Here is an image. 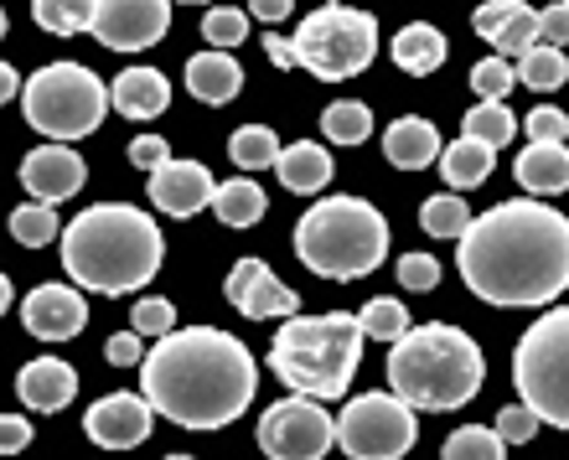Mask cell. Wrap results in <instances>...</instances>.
<instances>
[{"label": "cell", "mask_w": 569, "mask_h": 460, "mask_svg": "<svg viewBox=\"0 0 569 460\" xmlns=\"http://www.w3.org/2000/svg\"><path fill=\"white\" fill-rule=\"evenodd\" d=\"M456 264L487 306H549L569 290V218L533 197L497 202L471 218Z\"/></svg>", "instance_id": "6da1fadb"}, {"label": "cell", "mask_w": 569, "mask_h": 460, "mask_svg": "<svg viewBox=\"0 0 569 460\" xmlns=\"http://www.w3.org/2000/svg\"><path fill=\"white\" fill-rule=\"evenodd\" d=\"M259 368L239 337L218 327H187L156 337L140 362V393L181 430H223L254 403Z\"/></svg>", "instance_id": "7a4b0ae2"}, {"label": "cell", "mask_w": 569, "mask_h": 460, "mask_svg": "<svg viewBox=\"0 0 569 460\" xmlns=\"http://www.w3.org/2000/svg\"><path fill=\"white\" fill-rule=\"evenodd\" d=\"M161 228L130 202H93L62 228V269L78 290L130 296L146 290L161 269Z\"/></svg>", "instance_id": "3957f363"}, {"label": "cell", "mask_w": 569, "mask_h": 460, "mask_svg": "<svg viewBox=\"0 0 569 460\" xmlns=\"http://www.w3.org/2000/svg\"><path fill=\"white\" fill-rule=\"evenodd\" d=\"M487 383V357L466 337L461 327L430 321V327H409L389 352V388L409 409H466Z\"/></svg>", "instance_id": "277c9868"}, {"label": "cell", "mask_w": 569, "mask_h": 460, "mask_svg": "<svg viewBox=\"0 0 569 460\" xmlns=\"http://www.w3.org/2000/svg\"><path fill=\"white\" fill-rule=\"evenodd\" d=\"M362 342L358 316H284L270 342V372L306 399H342L362 362Z\"/></svg>", "instance_id": "5b68a950"}, {"label": "cell", "mask_w": 569, "mask_h": 460, "mask_svg": "<svg viewBox=\"0 0 569 460\" xmlns=\"http://www.w3.org/2000/svg\"><path fill=\"white\" fill-rule=\"evenodd\" d=\"M389 253V223L362 197H327L296 223V259L321 280H362Z\"/></svg>", "instance_id": "8992f818"}, {"label": "cell", "mask_w": 569, "mask_h": 460, "mask_svg": "<svg viewBox=\"0 0 569 460\" xmlns=\"http://www.w3.org/2000/svg\"><path fill=\"white\" fill-rule=\"evenodd\" d=\"M109 89L99 83V73H89L83 62H47L21 83V114L37 134L47 140H83L104 124Z\"/></svg>", "instance_id": "52a82bcc"}, {"label": "cell", "mask_w": 569, "mask_h": 460, "mask_svg": "<svg viewBox=\"0 0 569 460\" xmlns=\"http://www.w3.org/2000/svg\"><path fill=\"white\" fill-rule=\"evenodd\" d=\"M518 399L555 430H569V306L543 311L512 352Z\"/></svg>", "instance_id": "ba28073f"}, {"label": "cell", "mask_w": 569, "mask_h": 460, "mask_svg": "<svg viewBox=\"0 0 569 460\" xmlns=\"http://www.w3.org/2000/svg\"><path fill=\"white\" fill-rule=\"evenodd\" d=\"M296 47V62L321 83H347L358 78L368 62L378 58V21L368 11H352V6H321L296 27L290 37Z\"/></svg>", "instance_id": "9c48e42d"}, {"label": "cell", "mask_w": 569, "mask_h": 460, "mask_svg": "<svg viewBox=\"0 0 569 460\" xmlns=\"http://www.w3.org/2000/svg\"><path fill=\"white\" fill-rule=\"evenodd\" d=\"M420 409H409L399 393H358L337 414V446L352 460H405L420 440Z\"/></svg>", "instance_id": "30bf717a"}, {"label": "cell", "mask_w": 569, "mask_h": 460, "mask_svg": "<svg viewBox=\"0 0 569 460\" xmlns=\"http://www.w3.org/2000/svg\"><path fill=\"white\" fill-rule=\"evenodd\" d=\"M337 446V414L321 409V399H280L259 419V450L270 460H327Z\"/></svg>", "instance_id": "8fae6325"}, {"label": "cell", "mask_w": 569, "mask_h": 460, "mask_svg": "<svg viewBox=\"0 0 569 460\" xmlns=\"http://www.w3.org/2000/svg\"><path fill=\"white\" fill-rule=\"evenodd\" d=\"M171 31V0H99L93 42L109 52H146Z\"/></svg>", "instance_id": "7c38bea8"}, {"label": "cell", "mask_w": 569, "mask_h": 460, "mask_svg": "<svg viewBox=\"0 0 569 460\" xmlns=\"http://www.w3.org/2000/svg\"><path fill=\"white\" fill-rule=\"evenodd\" d=\"M150 430H156V403L146 393H104L83 414V434L99 450H136L150 440Z\"/></svg>", "instance_id": "4fadbf2b"}, {"label": "cell", "mask_w": 569, "mask_h": 460, "mask_svg": "<svg viewBox=\"0 0 569 460\" xmlns=\"http://www.w3.org/2000/svg\"><path fill=\"white\" fill-rule=\"evenodd\" d=\"M21 327L37 337V342H73L78 331L89 327V300L78 284H37L27 300H21Z\"/></svg>", "instance_id": "5bb4252c"}, {"label": "cell", "mask_w": 569, "mask_h": 460, "mask_svg": "<svg viewBox=\"0 0 569 460\" xmlns=\"http://www.w3.org/2000/svg\"><path fill=\"white\" fill-rule=\"evenodd\" d=\"M83 181H89V166L68 140H47V146L27 150V161H21V187L52 208L83 192Z\"/></svg>", "instance_id": "9a60e30c"}, {"label": "cell", "mask_w": 569, "mask_h": 460, "mask_svg": "<svg viewBox=\"0 0 569 460\" xmlns=\"http://www.w3.org/2000/svg\"><path fill=\"white\" fill-rule=\"evenodd\" d=\"M223 296L233 300L249 321H270V316H296L300 311V296L274 274L270 264H264V259H239L233 274H228V284H223Z\"/></svg>", "instance_id": "2e32d148"}, {"label": "cell", "mask_w": 569, "mask_h": 460, "mask_svg": "<svg viewBox=\"0 0 569 460\" xmlns=\"http://www.w3.org/2000/svg\"><path fill=\"white\" fill-rule=\"evenodd\" d=\"M150 202L166 212V218H197L202 208H212V197H218V181L202 161H166L161 171H150L146 181Z\"/></svg>", "instance_id": "e0dca14e"}, {"label": "cell", "mask_w": 569, "mask_h": 460, "mask_svg": "<svg viewBox=\"0 0 569 460\" xmlns=\"http://www.w3.org/2000/svg\"><path fill=\"white\" fill-rule=\"evenodd\" d=\"M16 393H21V403L37 409V414H58V409L73 403L78 372L68 368V362H58V357H37V362H27V368L16 372Z\"/></svg>", "instance_id": "ac0fdd59"}, {"label": "cell", "mask_w": 569, "mask_h": 460, "mask_svg": "<svg viewBox=\"0 0 569 460\" xmlns=\"http://www.w3.org/2000/svg\"><path fill=\"white\" fill-rule=\"evenodd\" d=\"M109 104H114V114L146 124V119L166 114L171 83H166V73H156V68H124V73L109 83Z\"/></svg>", "instance_id": "d6986e66"}, {"label": "cell", "mask_w": 569, "mask_h": 460, "mask_svg": "<svg viewBox=\"0 0 569 460\" xmlns=\"http://www.w3.org/2000/svg\"><path fill=\"white\" fill-rule=\"evenodd\" d=\"M239 89H243V68L233 52L208 47V52L187 58V93L192 99H202V104H233Z\"/></svg>", "instance_id": "ffe728a7"}, {"label": "cell", "mask_w": 569, "mask_h": 460, "mask_svg": "<svg viewBox=\"0 0 569 460\" xmlns=\"http://www.w3.org/2000/svg\"><path fill=\"white\" fill-rule=\"evenodd\" d=\"M440 150H446L440 146V130L420 114L393 119L389 130H383V156H389V166H399V171H420V166L440 161Z\"/></svg>", "instance_id": "44dd1931"}, {"label": "cell", "mask_w": 569, "mask_h": 460, "mask_svg": "<svg viewBox=\"0 0 569 460\" xmlns=\"http://www.w3.org/2000/svg\"><path fill=\"white\" fill-rule=\"evenodd\" d=\"M512 171H518V187H528L533 197L569 192V146L565 140H528Z\"/></svg>", "instance_id": "7402d4cb"}, {"label": "cell", "mask_w": 569, "mask_h": 460, "mask_svg": "<svg viewBox=\"0 0 569 460\" xmlns=\"http://www.w3.org/2000/svg\"><path fill=\"white\" fill-rule=\"evenodd\" d=\"M274 171H280L284 192L311 197V192H321V187L331 181V156H327V146L296 140V146H284V150H280V161H274Z\"/></svg>", "instance_id": "603a6c76"}, {"label": "cell", "mask_w": 569, "mask_h": 460, "mask_svg": "<svg viewBox=\"0 0 569 460\" xmlns=\"http://www.w3.org/2000/svg\"><path fill=\"white\" fill-rule=\"evenodd\" d=\"M393 62H399V68H405L409 78H430L435 68H440V62H446V37H440V31L430 27V21H409L405 31H399V37H393Z\"/></svg>", "instance_id": "cb8c5ba5"}, {"label": "cell", "mask_w": 569, "mask_h": 460, "mask_svg": "<svg viewBox=\"0 0 569 460\" xmlns=\"http://www.w3.org/2000/svg\"><path fill=\"white\" fill-rule=\"evenodd\" d=\"M492 146H481V140H471V134H461V140H450L446 150H440V177L450 181V192H466V187H481V181L492 177Z\"/></svg>", "instance_id": "d4e9b609"}, {"label": "cell", "mask_w": 569, "mask_h": 460, "mask_svg": "<svg viewBox=\"0 0 569 460\" xmlns=\"http://www.w3.org/2000/svg\"><path fill=\"white\" fill-rule=\"evenodd\" d=\"M212 208H218V218H223L228 228H254L259 218H264V192H259V181L233 177V181L218 187Z\"/></svg>", "instance_id": "484cf974"}, {"label": "cell", "mask_w": 569, "mask_h": 460, "mask_svg": "<svg viewBox=\"0 0 569 460\" xmlns=\"http://www.w3.org/2000/svg\"><path fill=\"white\" fill-rule=\"evenodd\" d=\"M31 16L52 37H78V31H93L99 0H31Z\"/></svg>", "instance_id": "4316f807"}, {"label": "cell", "mask_w": 569, "mask_h": 460, "mask_svg": "<svg viewBox=\"0 0 569 460\" xmlns=\"http://www.w3.org/2000/svg\"><path fill=\"white\" fill-rule=\"evenodd\" d=\"M461 130L471 134V140H481V146H508L512 134H518V119H512V109L502 104V99H477V104L466 109Z\"/></svg>", "instance_id": "83f0119b"}, {"label": "cell", "mask_w": 569, "mask_h": 460, "mask_svg": "<svg viewBox=\"0 0 569 460\" xmlns=\"http://www.w3.org/2000/svg\"><path fill=\"white\" fill-rule=\"evenodd\" d=\"M518 78H523V89H533V93H555V89H565V78H569L565 47L539 42L533 52H523V58H518Z\"/></svg>", "instance_id": "f1b7e54d"}, {"label": "cell", "mask_w": 569, "mask_h": 460, "mask_svg": "<svg viewBox=\"0 0 569 460\" xmlns=\"http://www.w3.org/2000/svg\"><path fill=\"white\" fill-rule=\"evenodd\" d=\"M280 150L284 146L270 124H243V130H233V140H228V156H233L239 171H264V166L280 161Z\"/></svg>", "instance_id": "f546056e"}, {"label": "cell", "mask_w": 569, "mask_h": 460, "mask_svg": "<svg viewBox=\"0 0 569 460\" xmlns=\"http://www.w3.org/2000/svg\"><path fill=\"white\" fill-rule=\"evenodd\" d=\"M321 130H327L331 146H362V140L373 134V109L358 104V99H337V104H327V114H321Z\"/></svg>", "instance_id": "4dcf8cb0"}, {"label": "cell", "mask_w": 569, "mask_h": 460, "mask_svg": "<svg viewBox=\"0 0 569 460\" xmlns=\"http://www.w3.org/2000/svg\"><path fill=\"white\" fill-rule=\"evenodd\" d=\"M11 238L16 243H27V249H47L52 238H58V212H52V202H16L11 212Z\"/></svg>", "instance_id": "1f68e13d"}, {"label": "cell", "mask_w": 569, "mask_h": 460, "mask_svg": "<svg viewBox=\"0 0 569 460\" xmlns=\"http://www.w3.org/2000/svg\"><path fill=\"white\" fill-rule=\"evenodd\" d=\"M420 228H425L430 238H456V243H461V233L471 228V208H466L456 192L430 197V202L420 208Z\"/></svg>", "instance_id": "d6a6232c"}, {"label": "cell", "mask_w": 569, "mask_h": 460, "mask_svg": "<svg viewBox=\"0 0 569 460\" xmlns=\"http://www.w3.org/2000/svg\"><path fill=\"white\" fill-rule=\"evenodd\" d=\"M502 450H508V440L492 430H481V424H461V430L446 440V450H440V460H502Z\"/></svg>", "instance_id": "836d02e7"}, {"label": "cell", "mask_w": 569, "mask_h": 460, "mask_svg": "<svg viewBox=\"0 0 569 460\" xmlns=\"http://www.w3.org/2000/svg\"><path fill=\"white\" fill-rule=\"evenodd\" d=\"M358 321H362V337H378V342H389V347L409 331V311H405V300H393V296L368 300Z\"/></svg>", "instance_id": "e575fe53"}, {"label": "cell", "mask_w": 569, "mask_h": 460, "mask_svg": "<svg viewBox=\"0 0 569 460\" xmlns=\"http://www.w3.org/2000/svg\"><path fill=\"white\" fill-rule=\"evenodd\" d=\"M539 42H543V37H539V11H533V6H523V11L512 16L508 27H502V31L492 37L497 58H508V62H518L523 52H533Z\"/></svg>", "instance_id": "d590c367"}, {"label": "cell", "mask_w": 569, "mask_h": 460, "mask_svg": "<svg viewBox=\"0 0 569 460\" xmlns=\"http://www.w3.org/2000/svg\"><path fill=\"white\" fill-rule=\"evenodd\" d=\"M202 37H208V47H239L243 37H249V11H239V6H212L208 16H202Z\"/></svg>", "instance_id": "8d00e7d4"}, {"label": "cell", "mask_w": 569, "mask_h": 460, "mask_svg": "<svg viewBox=\"0 0 569 460\" xmlns=\"http://www.w3.org/2000/svg\"><path fill=\"white\" fill-rule=\"evenodd\" d=\"M512 83H518V73H512V62L497 58V52L471 68V89H477V99H508Z\"/></svg>", "instance_id": "74e56055"}, {"label": "cell", "mask_w": 569, "mask_h": 460, "mask_svg": "<svg viewBox=\"0 0 569 460\" xmlns=\"http://www.w3.org/2000/svg\"><path fill=\"white\" fill-rule=\"evenodd\" d=\"M130 331H140V337H166V331H177V306L171 300H156V296H146V300H136V311H130Z\"/></svg>", "instance_id": "f35d334b"}, {"label": "cell", "mask_w": 569, "mask_h": 460, "mask_svg": "<svg viewBox=\"0 0 569 460\" xmlns=\"http://www.w3.org/2000/svg\"><path fill=\"white\" fill-rule=\"evenodd\" d=\"M539 424H543V419L533 414V409H528L523 399H518V403H508V409L497 414V434H502L508 446H528V440L539 434Z\"/></svg>", "instance_id": "ab89813d"}, {"label": "cell", "mask_w": 569, "mask_h": 460, "mask_svg": "<svg viewBox=\"0 0 569 460\" xmlns=\"http://www.w3.org/2000/svg\"><path fill=\"white\" fill-rule=\"evenodd\" d=\"M399 284L405 290H435L440 284V259L435 253H405L399 259Z\"/></svg>", "instance_id": "60d3db41"}, {"label": "cell", "mask_w": 569, "mask_h": 460, "mask_svg": "<svg viewBox=\"0 0 569 460\" xmlns=\"http://www.w3.org/2000/svg\"><path fill=\"white\" fill-rule=\"evenodd\" d=\"M518 11H523V0H481L477 16H471V27H477V37H487V42H492L497 31L508 27Z\"/></svg>", "instance_id": "b9f144b4"}, {"label": "cell", "mask_w": 569, "mask_h": 460, "mask_svg": "<svg viewBox=\"0 0 569 460\" xmlns=\"http://www.w3.org/2000/svg\"><path fill=\"white\" fill-rule=\"evenodd\" d=\"M523 134H528V140H565V134H569V119H565V109H555V104L528 109V119H523Z\"/></svg>", "instance_id": "7bdbcfd3"}, {"label": "cell", "mask_w": 569, "mask_h": 460, "mask_svg": "<svg viewBox=\"0 0 569 460\" xmlns=\"http://www.w3.org/2000/svg\"><path fill=\"white\" fill-rule=\"evenodd\" d=\"M104 357L109 368H136V362H146V337L140 331H120V337H109Z\"/></svg>", "instance_id": "ee69618b"}, {"label": "cell", "mask_w": 569, "mask_h": 460, "mask_svg": "<svg viewBox=\"0 0 569 460\" xmlns=\"http://www.w3.org/2000/svg\"><path fill=\"white\" fill-rule=\"evenodd\" d=\"M130 161H136L140 171H161V166L171 161V146H166L161 134H136V140H130Z\"/></svg>", "instance_id": "f6af8a7d"}, {"label": "cell", "mask_w": 569, "mask_h": 460, "mask_svg": "<svg viewBox=\"0 0 569 460\" xmlns=\"http://www.w3.org/2000/svg\"><path fill=\"white\" fill-rule=\"evenodd\" d=\"M539 37L549 47H569V0H559V6H543V11H539Z\"/></svg>", "instance_id": "bcb514c9"}, {"label": "cell", "mask_w": 569, "mask_h": 460, "mask_svg": "<svg viewBox=\"0 0 569 460\" xmlns=\"http://www.w3.org/2000/svg\"><path fill=\"white\" fill-rule=\"evenodd\" d=\"M31 419L21 414H0V456H21V450L31 446Z\"/></svg>", "instance_id": "7dc6e473"}, {"label": "cell", "mask_w": 569, "mask_h": 460, "mask_svg": "<svg viewBox=\"0 0 569 460\" xmlns=\"http://www.w3.org/2000/svg\"><path fill=\"white\" fill-rule=\"evenodd\" d=\"M264 52H270V62H274V68H284V73H290V68H300L290 37H264Z\"/></svg>", "instance_id": "c3c4849f"}, {"label": "cell", "mask_w": 569, "mask_h": 460, "mask_svg": "<svg viewBox=\"0 0 569 460\" xmlns=\"http://www.w3.org/2000/svg\"><path fill=\"white\" fill-rule=\"evenodd\" d=\"M290 11H296V0H249V16L259 21H284Z\"/></svg>", "instance_id": "681fc988"}, {"label": "cell", "mask_w": 569, "mask_h": 460, "mask_svg": "<svg viewBox=\"0 0 569 460\" xmlns=\"http://www.w3.org/2000/svg\"><path fill=\"white\" fill-rule=\"evenodd\" d=\"M16 93H21V78H16L11 62H0V104H6V99H16Z\"/></svg>", "instance_id": "f907efd6"}, {"label": "cell", "mask_w": 569, "mask_h": 460, "mask_svg": "<svg viewBox=\"0 0 569 460\" xmlns=\"http://www.w3.org/2000/svg\"><path fill=\"white\" fill-rule=\"evenodd\" d=\"M11 311V280H6V274H0V316Z\"/></svg>", "instance_id": "816d5d0a"}, {"label": "cell", "mask_w": 569, "mask_h": 460, "mask_svg": "<svg viewBox=\"0 0 569 460\" xmlns=\"http://www.w3.org/2000/svg\"><path fill=\"white\" fill-rule=\"evenodd\" d=\"M0 37H6V11H0Z\"/></svg>", "instance_id": "f5cc1de1"}, {"label": "cell", "mask_w": 569, "mask_h": 460, "mask_svg": "<svg viewBox=\"0 0 569 460\" xmlns=\"http://www.w3.org/2000/svg\"><path fill=\"white\" fill-rule=\"evenodd\" d=\"M166 460H197V456H166Z\"/></svg>", "instance_id": "db71d44e"}]
</instances>
